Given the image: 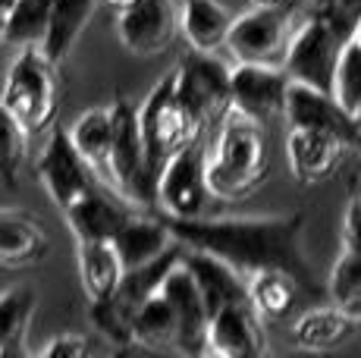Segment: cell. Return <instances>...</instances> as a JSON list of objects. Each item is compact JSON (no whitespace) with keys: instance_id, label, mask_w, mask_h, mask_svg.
Wrapping results in <instances>:
<instances>
[{"instance_id":"obj_1","label":"cell","mask_w":361,"mask_h":358,"mask_svg":"<svg viewBox=\"0 0 361 358\" xmlns=\"http://www.w3.org/2000/svg\"><path fill=\"white\" fill-rule=\"evenodd\" d=\"M170 233L189 249L211 252L252 277L255 271H289L302 280L305 292L321 295L317 277L305 258V214L283 217H192L170 220Z\"/></svg>"},{"instance_id":"obj_2","label":"cell","mask_w":361,"mask_h":358,"mask_svg":"<svg viewBox=\"0 0 361 358\" xmlns=\"http://www.w3.org/2000/svg\"><path fill=\"white\" fill-rule=\"evenodd\" d=\"M264 123L230 107L214 126V142L207 148V185L220 202H239L261 189L267 176V144Z\"/></svg>"},{"instance_id":"obj_3","label":"cell","mask_w":361,"mask_h":358,"mask_svg":"<svg viewBox=\"0 0 361 358\" xmlns=\"http://www.w3.org/2000/svg\"><path fill=\"white\" fill-rule=\"evenodd\" d=\"M110 110H114V144L107 163L110 185L132 208H157V167L151 163L148 144L138 126V107L126 94H120Z\"/></svg>"},{"instance_id":"obj_4","label":"cell","mask_w":361,"mask_h":358,"mask_svg":"<svg viewBox=\"0 0 361 358\" xmlns=\"http://www.w3.org/2000/svg\"><path fill=\"white\" fill-rule=\"evenodd\" d=\"M41 47H19L0 92V104L10 110L29 135L44 132L57 116V73Z\"/></svg>"},{"instance_id":"obj_5","label":"cell","mask_w":361,"mask_h":358,"mask_svg":"<svg viewBox=\"0 0 361 358\" xmlns=\"http://www.w3.org/2000/svg\"><path fill=\"white\" fill-rule=\"evenodd\" d=\"M138 126H142L145 144H148L151 163L157 167V176H161V167L179 148L201 139L198 126L185 113V107L179 104L176 75L173 73H164L161 82L151 88V94L138 104Z\"/></svg>"},{"instance_id":"obj_6","label":"cell","mask_w":361,"mask_h":358,"mask_svg":"<svg viewBox=\"0 0 361 358\" xmlns=\"http://www.w3.org/2000/svg\"><path fill=\"white\" fill-rule=\"evenodd\" d=\"M230 73L233 70L226 63H220L217 54H204V51H192L173 70L179 104L192 116L198 132H207L211 126H217L220 116L233 107Z\"/></svg>"},{"instance_id":"obj_7","label":"cell","mask_w":361,"mask_h":358,"mask_svg":"<svg viewBox=\"0 0 361 358\" xmlns=\"http://www.w3.org/2000/svg\"><path fill=\"white\" fill-rule=\"evenodd\" d=\"M345 41L349 38H345L327 16L311 10V16L293 32L286 60H283V70L289 73L293 82H305V85L333 92L339 54H343Z\"/></svg>"},{"instance_id":"obj_8","label":"cell","mask_w":361,"mask_h":358,"mask_svg":"<svg viewBox=\"0 0 361 358\" xmlns=\"http://www.w3.org/2000/svg\"><path fill=\"white\" fill-rule=\"evenodd\" d=\"M207 198H214L207 185V144L195 139L161 167L157 176V208L170 220L204 217Z\"/></svg>"},{"instance_id":"obj_9","label":"cell","mask_w":361,"mask_h":358,"mask_svg":"<svg viewBox=\"0 0 361 358\" xmlns=\"http://www.w3.org/2000/svg\"><path fill=\"white\" fill-rule=\"evenodd\" d=\"M293 10L283 4L276 6H255L233 19L226 51L235 63H274L283 66L293 41Z\"/></svg>"},{"instance_id":"obj_10","label":"cell","mask_w":361,"mask_h":358,"mask_svg":"<svg viewBox=\"0 0 361 358\" xmlns=\"http://www.w3.org/2000/svg\"><path fill=\"white\" fill-rule=\"evenodd\" d=\"M38 179L60 211H66L69 204H75L85 192H92L98 185V173L75 151L69 129H54L51 132L38 161Z\"/></svg>"},{"instance_id":"obj_11","label":"cell","mask_w":361,"mask_h":358,"mask_svg":"<svg viewBox=\"0 0 361 358\" xmlns=\"http://www.w3.org/2000/svg\"><path fill=\"white\" fill-rule=\"evenodd\" d=\"M116 35L135 57H161L170 51L179 32L176 0H135L126 10H116Z\"/></svg>"},{"instance_id":"obj_12","label":"cell","mask_w":361,"mask_h":358,"mask_svg":"<svg viewBox=\"0 0 361 358\" xmlns=\"http://www.w3.org/2000/svg\"><path fill=\"white\" fill-rule=\"evenodd\" d=\"M283 116L289 120V126L321 129V132H330V135H336V139H343L349 148L361 142V120L358 116H352L349 110L339 104V98L333 92L305 85V82H289Z\"/></svg>"},{"instance_id":"obj_13","label":"cell","mask_w":361,"mask_h":358,"mask_svg":"<svg viewBox=\"0 0 361 358\" xmlns=\"http://www.w3.org/2000/svg\"><path fill=\"white\" fill-rule=\"evenodd\" d=\"M289 73L274 63H235L230 73L233 107L248 113L252 120L267 123L286 110Z\"/></svg>"},{"instance_id":"obj_14","label":"cell","mask_w":361,"mask_h":358,"mask_svg":"<svg viewBox=\"0 0 361 358\" xmlns=\"http://www.w3.org/2000/svg\"><path fill=\"white\" fill-rule=\"evenodd\" d=\"M264 318L252 302H235L211 314L207 321V352L224 358H258L267 352Z\"/></svg>"},{"instance_id":"obj_15","label":"cell","mask_w":361,"mask_h":358,"mask_svg":"<svg viewBox=\"0 0 361 358\" xmlns=\"http://www.w3.org/2000/svg\"><path fill=\"white\" fill-rule=\"evenodd\" d=\"M164 295L170 299L173 311L179 321V340L176 349L179 352H207V305L198 292V283L192 277V271L183 264V254L173 264V271L164 277Z\"/></svg>"},{"instance_id":"obj_16","label":"cell","mask_w":361,"mask_h":358,"mask_svg":"<svg viewBox=\"0 0 361 358\" xmlns=\"http://www.w3.org/2000/svg\"><path fill=\"white\" fill-rule=\"evenodd\" d=\"M183 264L195 277L207 314L220 311L226 305H235V302H252L248 299V277L242 271H235L233 264H226L224 258H217V254L183 245Z\"/></svg>"},{"instance_id":"obj_17","label":"cell","mask_w":361,"mask_h":358,"mask_svg":"<svg viewBox=\"0 0 361 358\" xmlns=\"http://www.w3.org/2000/svg\"><path fill=\"white\" fill-rule=\"evenodd\" d=\"M345 148H349V144L330 132L289 126V139H286L289 170H293V176L305 185H317L336 173Z\"/></svg>"},{"instance_id":"obj_18","label":"cell","mask_w":361,"mask_h":358,"mask_svg":"<svg viewBox=\"0 0 361 358\" xmlns=\"http://www.w3.org/2000/svg\"><path fill=\"white\" fill-rule=\"evenodd\" d=\"M110 242L116 245V252H120V258H123V267L129 271V267H142V264H148V261L166 254L179 239L173 236L166 223L148 217L145 211L132 208L129 217L123 220V226L116 230V236L110 239Z\"/></svg>"},{"instance_id":"obj_19","label":"cell","mask_w":361,"mask_h":358,"mask_svg":"<svg viewBox=\"0 0 361 358\" xmlns=\"http://www.w3.org/2000/svg\"><path fill=\"white\" fill-rule=\"evenodd\" d=\"M129 211L132 204H126L123 198L116 202V198H110L107 192L94 185L75 204H69L63 211V220L69 233L75 236V242H82V239H114L123 220L129 217Z\"/></svg>"},{"instance_id":"obj_20","label":"cell","mask_w":361,"mask_h":358,"mask_svg":"<svg viewBox=\"0 0 361 358\" xmlns=\"http://www.w3.org/2000/svg\"><path fill=\"white\" fill-rule=\"evenodd\" d=\"M358 321L336 302L302 311L293 323V342L305 352H330L355 336Z\"/></svg>"},{"instance_id":"obj_21","label":"cell","mask_w":361,"mask_h":358,"mask_svg":"<svg viewBox=\"0 0 361 358\" xmlns=\"http://www.w3.org/2000/svg\"><path fill=\"white\" fill-rule=\"evenodd\" d=\"M233 16L220 0H183L179 4V32L192 51L220 54L230 38Z\"/></svg>"},{"instance_id":"obj_22","label":"cell","mask_w":361,"mask_h":358,"mask_svg":"<svg viewBox=\"0 0 361 358\" xmlns=\"http://www.w3.org/2000/svg\"><path fill=\"white\" fill-rule=\"evenodd\" d=\"M75 254H79V280L85 289L88 302H104L114 295L120 286L123 273V258L110 239H82L75 242Z\"/></svg>"},{"instance_id":"obj_23","label":"cell","mask_w":361,"mask_h":358,"mask_svg":"<svg viewBox=\"0 0 361 358\" xmlns=\"http://www.w3.org/2000/svg\"><path fill=\"white\" fill-rule=\"evenodd\" d=\"M47 236L23 211L0 208V267H25L38 264L47 254Z\"/></svg>"},{"instance_id":"obj_24","label":"cell","mask_w":361,"mask_h":358,"mask_svg":"<svg viewBox=\"0 0 361 358\" xmlns=\"http://www.w3.org/2000/svg\"><path fill=\"white\" fill-rule=\"evenodd\" d=\"M69 139L75 151L88 161V167L98 173L104 183H110L107 163H110V144H114V110L110 107H88L75 116L69 126Z\"/></svg>"},{"instance_id":"obj_25","label":"cell","mask_w":361,"mask_h":358,"mask_svg":"<svg viewBox=\"0 0 361 358\" xmlns=\"http://www.w3.org/2000/svg\"><path fill=\"white\" fill-rule=\"evenodd\" d=\"M302 295H308L302 280L293 277L289 271L270 267V271H255L252 277H248V299H252L255 311H258L264 321L286 318L298 302H302Z\"/></svg>"},{"instance_id":"obj_26","label":"cell","mask_w":361,"mask_h":358,"mask_svg":"<svg viewBox=\"0 0 361 358\" xmlns=\"http://www.w3.org/2000/svg\"><path fill=\"white\" fill-rule=\"evenodd\" d=\"M98 6L101 0H51V25H47V38L41 44V51L54 63H63L73 54L75 41L82 38L85 25L92 23Z\"/></svg>"},{"instance_id":"obj_27","label":"cell","mask_w":361,"mask_h":358,"mask_svg":"<svg viewBox=\"0 0 361 358\" xmlns=\"http://www.w3.org/2000/svg\"><path fill=\"white\" fill-rule=\"evenodd\" d=\"M32 318H35V292L29 286L0 292V355L25 352Z\"/></svg>"},{"instance_id":"obj_28","label":"cell","mask_w":361,"mask_h":358,"mask_svg":"<svg viewBox=\"0 0 361 358\" xmlns=\"http://www.w3.org/2000/svg\"><path fill=\"white\" fill-rule=\"evenodd\" d=\"M132 336H135V346H173L176 349L179 321H176V311H173L170 299L164 295V289H157V292L138 308L135 321H132Z\"/></svg>"},{"instance_id":"obj_29","label":"cell","mask_w":361,"mask_h":358,"mask_svg":"<svg viewBox=\"0 0 361 358\" xmlns=\"http://www.w3.org/2000/svg\"><path fill=\"white\" fill-rule=\"evenodd\" d=\"M51 25V0H16L4 16V44L41 47Z\"/></svg>"},{"instance_id":"obj_30","label":"cell","mask_w":361,"mask_h":358,"mask_svg":"<svg viewBox=\"0 0 361 358\" xmlns=\"http://www.w3.org/2000/svg\"><path fill=\"white\" fill-rule=\"evenodd\" d=\"M327 295L361 323V254L339 252L327 280Z\"/></svg>"},{"instance_id":"obj_31","label":"cell","mask_w":361,"mask_h":358,"mask_svg":"<svg viewBox=\"0 0 361 358\" xmlns=\"http://www.w3.org/2000/svg\"><path fill=\"white\" fill-rule=\"evenodd\" d=\"M25 144H29V132L0 104V185L4 189H16L19 170L25 161Z\"/></svg>"},{"instance_id":"obj_32","label":"cell","mask_w":361,"mask_h":358,"mask_svg":"<svg viewBox=\"0 0 361 358\" xmlns=\"http://www.w3.org/2000/svg\"><path fill=\"white\" fill-rule=\"evenodd\" d=\"M311 10L327 16L345 38H352V32H355L361 23V0H314Z\"/></svg>"},{"instance_id":"obj_33","label":"cell","mask_w":361,"mask_h":358,"mask_svg":"<svg viewBox=\"0 0 361 358\" xmlns=\"http://www.w3.org/2000/svg\"><path fill=\"white\" fill-rule=\"evenodd\" d=\"M92 340H85L82 333H57L44 349L41 355H51V358H82L92 352Z\"/></svg>"},{"instance_id":"obj_34","label":"cell","mask_w":361,"mask_h":358,"mask_svg":"<svg viewBox=\"0 0 361 358\" xmlns=\"http://www.w3.org/2000/svg\"><path fill=\"white\" fill-rule=\"evenodd\" d=\"M343 252L361 254V202L349 198V208L343 217Z\"/></svg>"},{"instance_id":"obj_35","label":"cell","mask_w":361,"mask_h":358,"mask_svg":"<svg viewBox=\"0 0 361 358\" xmlns=\"http://www.w3.org/2000/svg\"><path fill=\"white\" fill-rule=\"evenodd\" d=\"M101 4L114 6V10H126V6H132V4H135V0H101Z\"/></svg>"},{"instance_id":"obj_36","label":"cell","mask_w":361,"mask_h":358,"mask_svg":"<svg viewBox=\"0 0 361 358\" xmlns=\"http://www.w3.org/2000/svg\"><path fill=\"white\" fill-rule=\"evenodd\" d=\"M255 6H276V4H286V0H252Z\"/></svg>"},{"instance_id":"obj_37","label":"cell","mask_w":361,"mask_h":358,"mask_svg":"<svg viewBox=\"0 0 361 358\" xmlns=\"http://www.w3.org/2000/svg\"><path fill=\"white\" fill-rule=\"evenodd\" d=\"M13 4H16V0H0V13H6V10H10V6Z\"/></svg>"},{"instance_id":"obj_38","label":"cell","mask_w":361,"mask_h":358,"mask_svg":"<svg viewBox=\"0 0 361 358\" xmlns=\"http://www.w3.org/2000/svg\"><path fill=\"white\" fill-rule=\"evenodd\" d=\"M352 38H355V44L361 47V23H358V29H355V32H352Z\"/></svg>"},{"instance_id":"obj_39","label":"cell","mask_w":361,"mask_h":358,"mask_svg":"<svg viewBox=\"0 0 361 358\" xmlns=\"http://www.w3.org/2000/svg\"><path fill=\"white\" fill-rule=\"evenodd\" d=\"M352 198H358V202H361V185H358V189H355V195H352Z\"/></svg>"}]
</instances>
